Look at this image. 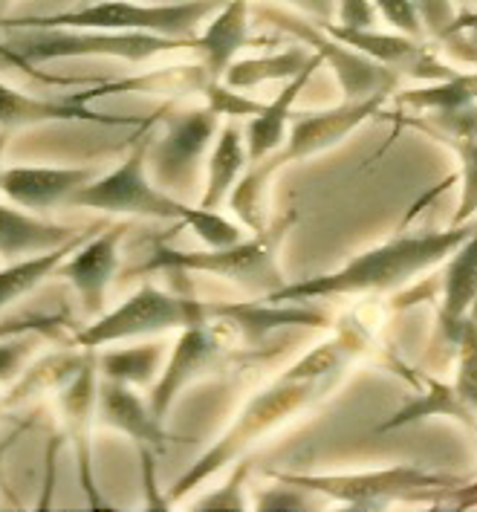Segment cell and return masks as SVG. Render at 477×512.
<instances>
[{
	"label": "cell",
	"mask_w": 477,
	"mask_h": 512,
	"mask_svg": "<svg viewBox=\"0 0 477 512\" xmlns=\"http://www.w3.org/2000/svg\"><path fill=\"white\" fill-rule=\"evenodd\" d=\"M399 108L411 110H454L466 108V105H477V70L475 73H454L451 79L437 81L423 90H408L397 96Z\"/></svg>",
	"instance_id": "cell-27"
},
{
	"label": "cell",
	"mask_w": 477,
	"mask_h": 512,
	"mask_svg": "<svg viewBox=\"0 0 477 512\" xmlns=\"http://www.w3.org/2000/svg\"><path fill=\"white\" fill-rule=\"evenodd\" d=\"M125 232H128V223H116L110 229L96 232L55 272L73 284L87 316H99L105 307L107 284L119 270V243L125 238Z\"/></svg>",
	"instance_id": "cell-15"
},
{
	"label": "cell",
	"mask_w": 477,
	"mask_h": 512,
	"mask_svg": "<svg viewBox=\"0 0 477 512\" xmlns=\"http://www.w3.org/2000/svg\"><path fill=\"white\" fill-rule=\"evenodd\" d=\"M449 492H454V501H457V504H475L477 501V484H469L466 489H457V486H454Z\"/></svg>",
	"instance_id": "cell-42"
},
{
	"label": "cell",
	"mask_w": 477,
	"mask_h": 512,
	"mask_svg": "<svg viewBox=\"0 0 477 512\" xmlns=\"http://www.w3.org/2000/svg\"><path fill=\"white\" fill-rule=\"evenodd\" d=\"M477 223L449 226L443 232H425V235H399L394 241L382 243L371 252L353 258L342 270L284 284L281 290L269 293V304L284 301H313L330 296H362V293H388L408 284L414 275L443 264L451 252L475 232Z\"/></svg>",
	"instance_id": "cell-2"
},
{
	"label": "cell",
	"mask_w": 477,
	"mask_h": 512,
	"mask_svg": "<svg viewBox=\"0 0 477 512\" xmlns=\"http://www.w3.org/2000/svg\"><path fill=\"white\" fill-rule=\"evenodd\" d=\"M186 226H191L197 232V238L206 243L209 249H223L232 243L243 241L238 223L226 220L223 215H217V209H203V206H191V212L186 217Z\"/></svg>",
	"instance_id": "cell-31"
},
{
	"label": "cell",
	"mask_w": 477,
	"mask_h": 512,
	"mask_svg": "<svg viewBox=\"0 0 477 512\" xmlns=\"http://www.w3.org/2000/svg\"><path fill=\"white\" fill-rule=\"evenodd\" d=\"M425 382H428V394L414 397L411 403H405L399 411H394L379 426V432H391V429L417 423V420H428V417H451V420H460L466 429L477 432V411H472L469 405L460 400L454 385H443V382L431 377H425Z\"/></svg>",
	"instance_id": "cell-25"
},
{
	"label": "cell",
	"mask_w": 477,
	"mask_h": 512,
	"mask_svg": "<svg viewBox=\"0 0 477 512\" xmlns=\"http://www.w3.org/2000/svg\"><path fill=\"white\" fill-rule=\"evenodd\" d=\"M440 134L449 139H477V105H466V108L454 110H437L431 119Z\"/></svg>",
	"instance_id": "cell-35"
},
{
	"label": "cell",
	"mask_w": 477,
	"mask_h": 512,
	"mask_svg": "<svg viewBox=\"0 0 477 512\" xmlns=\"http://www.w3.org/2000/svg\"><path fill=\"white\" fill-rule=\"evenodd\" d=\"M203 93H206L209 108H212L217 116H229V119H252L255 113H261V108H264V105L246 99V96H238L232 87H226V84H220V81H209V84L203 87Z\"/></svg>",
	"instance_id": "cell-33"
},
{
	"label": "cell",
	"mask_w": 477,
	"mask_h": 512,
	"mask_svg": "<svg viewBox=\"0 0 477 512\" xmlns=\"http://www.w3.org/2000/svg\"><path fill=\"white\" fill-rule=\"evenodd\" d=\"M90 3H96V0H90Z\"/></svg>",
	"instance_id": "cell-46"
},
{
	"label": "cell",
	"mask_w": 477,
	"mask_h": 512,
	"mask_svg": "<svg viewBox=\"0 0 477 512\" xmlns=\"http://www.w3.org/2000/svg\"><path fill=\"white\" fill-rule=\"evenodd\" d=\"M321 64H324L321 55H310V64L301 73H295L292 79H287V87L269 105H264L261 113H255L249 119L246 136H243L246 139V151H249V165L266 160L269 154H275L284 145V134H287V119L292 116V105L301 96V90L310 84L313 73H316Z\"/></svg>",
	"instance_id": "cell-19"
},
{
	"label": "cell",
	"mask_w": 477,
	"mask_h": 512,
	"mask_svg": "<svg viewBox=\"0 0 477 512\" xmlns=\"http://www.w3.org/2000/svg\"><path fill=\"white\" fill-rule=\"evenodd\" d=\"M102 122V125H125L128 119H110L105 113L90 110L76 96L70 99H41L27 96L6 81H0V131H18L24 125H44V122Z\"/></svg>",
	"instance_id": "cell-18"
},
{
	"label": "cell",
	"mask_w": 477,
	"mask_h": 512,
	"mask_svg": "<svg viewBox=\"0 0 477 512\" xmlns=\"http://www.w3.org/2000/svg\"><path fill=\"white\" fill-rule=\"evenodd\" d=\"M365 348H368L365 327L359 322H345L333 339H327L324 345L304 353L292 368H287L281 377L269 382L264 391H258L249 403L243 405V411L235 417V423L223 432V437L217 443H212L200 455V460L174 484L168 504L180 501L194 486H200L206 478H212L214 472L235 463L264 434L278 429L281 423H287L298 411H304L316 400H321V394H327L333 388V382L342 377V371L350 365V359L359 356Z\"/></svg>",
	"instance_id": "cell-1"
},
{
	"label": "cell",
	"mask_w": 477,
	"mask_h": 512,
	"mask_svg": "<svg viewBox=\"0 0 477 512\" xmlns=\"http://www.w3.org/2000/svg\"><path fill=\"white\" fill-rule=\"evenodd\" d=\"M220 0H186V3H157L139 6L128 0H96L81 9L58 15H29V18H0V27L21 29H107V32H151L174 41H197V27L217 12Z\"/></svg>",
	"instance_id": "cell-4"
},
{
	"label": "cell",
	"mask_w": 477,
	"mask_h": 512,
	"mask_svg": "<svg viewBox=\"0 0 477 512\" xmlns=\"http://www.w3.org/2000/svg\"><path fill=\"white\" fill-rule=\"evenodd\" d=\"M9 3H12V0H0V9H6Z\"/></svg>",
	"instance_id": "cell-45"
},
{
	"label": "cell",
	"mask_w": 477,
	"mask_h": 512,
	"mask_svg": "<svg viewBox=\"0 0 477 512\" xmlns=\"http://www.w3.org/2000/svg\"><path fill=\"white\" fill-rule=\"evenodd\" d=\"M96 180V168H41L15 165L3 168L0 191L29 212H47L53 206H67V200Z\"/></svg>",
	"instance_id": "cell-16"
},
{
	"label": "cell",
	"mask_w": 477,
	"mask_h": 512,
	"mask_svg": "<svg viewBox=\"0 0 477 512\" xmlns=\"http://www.w3.org/2000/svg\"><path fill=\"white\" fill-rule=\"evenodd\" d=\"M9 136H12V131H0V174H3V154H6Z\"/></svg>",
	"instance_id": "cell-44"
},
{
	"label": "cell",
	"mask_w": 477,
	"mask_h": 512,
	"mask_svg": "<svg viewBox=\"0 0 477 512\" xmlns=\"http://www.w3.org/2000/svg\"><path fill=\"white\" fill-rule=\"evenodd\" d=\"M290 223L292 217L290 220H278L272 229L255 232V238L223 246V249L180 252V249L162 246L151 255V261H145V267L139 272H206V275H217V278H226V281L238 284L246 293L266 298L269 293H275V290H281L287 284L284 272L278 267V246H281V238L287 235Z\"/></svg>",
	"instance_id": "cell-5"
},
{
	"label": "cell",
	"mask_w": 477,
	"mask_h": 512,
	"mask_svg": "<svg viewBox=\"0 0 477 512\" xmlns=\"http://www.w3.org/2000/svg\"><path fill=\"white\" fill-rule=\"evenodd\" d=\"M194 50L191 41H174L151 32H107V29H29L24 35L0 44V55L27 70L55 58H87V55H113L125 61H148L168 50Z\"/></svg>",
	"instance_id": "cell-6"
},
{
	"label": "cell",
	"mask_w": 477,
	"mask_h": 512,
	"mask_svg": "<svg viewBox=\"0 0 477 512\" xmlns=\"http://www.w3.org/2000/svg\"><path fill=\"white\" fill-rule=\"evenodd\" d=\"M105 223H93L87 226L81 235H76L73 241H67L64 246H58L53 252H44V255H32V258H21L9 267L0 270V310L18 298H24L27 293H32L38 284H44L53 272H58V267L64 264V258H70L81 243L90 241L96 232H102Z\"/></svg>",
	"instance_id": "cell-23"
},
{
	"label": "cell",
	"mask_w": 477,
	"mask_h": 512,
	"mask_svg": "<svg viewBox=\"0 0 477 512\" xmlns=\"http://www.w3.org/2000/svg\"><path fill=\"white\" fill-rule=\"evenodd\" d=\"M87 226H58L41 217L18 212L12 206H0V258H32L53 252L81 235Z\"/></svg>",
	"instance_id": "cell-21"
},
{
	"label": "cell",
	"mask_w": 477,
	"mask_h": 512,
	"mask_svg": "<svg viewBox=\"0 0 477 512\" xmlns=\"http://www.w3.org/2000/svg\"><path fill=\"white\" fill-rule=\"evenodd\" d=\"M58 405L64 417V432L76 449L81 489L87 492L90 504L99 507L102 498L96 495V484H93V452H90V432L99 414V356L96 351H87L79 374L58 391Z\"/></svg>",
	"instance_id": "cell-12"
},
{
	"label": "cell",
	"mask_w": 477,
	"mask_h": 512,
	"mask_svg": "<svg viewBox=\"0 0 477 512\" xmlns=\"http://www.w3.org/2000/svg\"><path fill=\"white\" fill-rule=\"evenodd\" d=\"M287 3H292L295 9H301L304 15H310L313 21H318L324 27L333 18V3L336 0H287Z\"/></svg>",
	"instance_id": "cell-40"
},
{
	"label": "cell",
	"mask_w": 477,
	"mask_h": 512,
	"mask_svg": "<svg viewBox=\"0 0 477 512\" xmlns=\"http://www.w3.org/2000/svg\"><path fill=\"white\" fill-rule=\"evenodd\" d=\"M246 475H249V466L246 463H240L238 469H235V475L226 481V486L217 492V495H209V498H203V501H197V507L200 510H240L243 507V498H240V486L246 481Z\"/></svg>",
	"instance_id": "cell-38"
},
{
	"label": "cell",
	"mask_w": 477,
	"mask_h": 512,
	"mask_svg": "<svg viewBox=\"0 0 477 512\" xmlns=\"http://www.w3.org/2000/svg\"><path fill=\"white\" fill-rule=\"evenodd\" d=\"M214 134H217V113L209 105L171 116L165 136L151 139L148 148V165L154 171V183L159 189L186 203V197L194 191L203 154Z\"/></svg>",
	"instance_id": "cell-11"
},
{
	"label": "cell",
	"mask_w": 477,
	"mask_h": 512,
	"mask_svg": "<svg viewBox=\"0 0 477 512\" xmlns=\"http://www.w3.org/2000/svg\"><path fill=\"white\" fill-rule=\"evenodd\" d=\"M165 345L162 342H148L136 345L128 351H110L99 356V371L105 379H116L125 385H148L157 377L159 362H162Z\"/></svg>",
	"instance_id": "cell-28"
},
{
	"label": "cell",
	"mask_w": 477,
	"mask_h": 512,
	"mask_svg": "<svg viewBox=\"0 0 477 512\" xmlns=\"http://www.w3.org/2000/svg\"><path fill=\"white\" fill-rule=\"evenodd\" d=\"M206 319H209L206 301L180 298L148 284V287H139L116 310H110L90 327L79 330L76 348L99 351V348L113 345V342L154 336V333H165V330H183L188 324L206 322Z\"/></svg>",
	"instance_id": "cell-8"
},
{
	"label": "cell",
	"mask_w": 477,
	"mask_h": 512,
	"mask_svg": "<svg viewBox=\"0 0 477 512\" xmlns=\"http://www.w3.org/2000/svg\"><path fill=\"white\" fill-rule=\"evenodd\" d=\"M449 342L457 348V379H454V391L460 394V400L477 411V301L472 310L463 316V322L457 324V330L451 333Z\"/></svg>",
	"instance_id": "cell-29"
},
{
	"label": "cell",
	"mask_w": 477,
	"mask_h": 512,
	"mask_svg": "<svg viewBox=\"0 0 477 512\" xmlns=\"http://www.w3.org/2000/svg\"><path fill=\"white\" fill-rule=\"evenodd\" d=\"M29 351H32V339H27L24 333L0 339V382H9L12 377H18Z\"/></svg>",
	"instance_id": "cell-37"
},
{
	"label": "cell",
	"mask_w": 477,
	"mask_h": 512,
	"mask_svg": "<svg viewBox=\"0 0 477 512\" xmlns=\"http://www.w3.org/2000/svg\"><path fill=\"white\" fill-rule=\"evenodd\" d=\"M278 484H281V481H278ZM310 504H313V492L298 489V486L290 484L275 486V489H269V492H264V495L255 501L258 510H307Z\"/></svg>",
	"instance_id": "cell-36"
},
{
	"label": "cell",
	"mask_w": 477,
	"mask_h": 512,
	"mask_svg": "<svg viewBox=\"0 0 477 512\" xmlns=\"http://www.w3.org/2000/svg\"><path fill=\"white\" fill-rule=\"evenodd\" d=\"M477 301V226L475 232L460 243L449 258L443 275V307H440V330L449 336L463 322V316Z\"/></svg>",
	"instance_id": "cell-22"
},
{
	"label": "cell",
	"mask_w": 477,
	"mask_h": 512,
	"mask_svg": "<svg viewBox=\"0 0 477 512\" xmlns=\"http://www.w3.org/2000/svg\"><path fill=\"white\" fill-rule=\"evenodd\" d=\"M246 165H249L246 139L235 122H226L217 134V145L209 157V180H206V191L200 197V206L217 209L229 197V191L238 186Z\"/></svg>",
	"instance_id": "cell-24"
},
{
	"label": "cell",
	"mask_w": 477,
	"mask_h": 512,
	"mask_svg": "<svg viewBox=\"0 0 477 512\" xmlns=\"http://www.w3.org/2000/svg\"><path fill=\"white\" fill-rule=\"evenodd\" d=\"M321 27V24H318ZM324 29L339 38L342 44L359 50L362 55H368L373 61L385 64L388 70L394 73H405L411 79L420 81H446L451 79L457 70H451L449 64L437 61V55L431 50H425L420 41L402 35V32H376V29H350V27H333V24H324Z\"/></svg>",
	"instance_id": "cell-13"
},
{
	"label": "cell",
	"mask_w": 477,
	"mask_h": 512,
	"mask_svg": "<svg viewBox=\"0 0 477 512\" xmlns=\"http://www.w3.org/2000/svg\"><path fill=\"white\" fill-rule=\"evenodd\" d=\"M388 96H371L362 102H342L339 108L321 110V113H292V131L287 142L269 154L266 160L255 162L243 177L238 186L232 189L229 206L238 215V220L252 229V232H264L266 220V186L269 180L287 165V162L307 160L316 157L321 151L339 145L350 131H356L365 119H371L376 110L385 105Z\"/></svg>",
	"instance_id": "cell-3"
},
{
	"label": "cell",
	"mask_w": 477,
	"mask_h": 512,
	"mask_svg": "<svg viewBox=\"0 0 477 512\" xmlns=\"http://www.w3.org/2000/svg\"><path fill=\"white\" fill-rule=\"evenodd\" d=\"M310 64L307 50H290V53L266 55V58H246V61H232L223 84L232 90H246V87H258L264 81L292 79L295 73H301Z\"/></svg>",
	"instance_id": "cell-26"
},
{
	"label": "cell",
	"mask_w": 477,
	"mask_h": 512,
	"mask_svg": "<svg viewBox=\"0 0 477 512\" xmlns=\"http://www.w3.org/2000/svg\"><path fill=\"white\" fill-rule=\"evenodd\" d=\"M376 6L373 0H339V21L350 29H371L376 24Z\"/></svg>",
	"instance_id": "cell-39"
},
{
	"label": "cell",
	"mask_w": 477,
	"mask_h": 512,
	"mask_svg": "<svg viewBox=\"0 0 477 512\" xmlns=\"http://www.w3.org/2000/svg\"><path fill=\"white\" fill-rule=\"evenodd\" d=\"M411 3H414L417 15L423 21V29L431 38H437L449 47H466L460 41V32H457V15H454L451 0H411Z\"/></svg>",
	"instance_id": "cell-32"
},
{
	"label": "cell",
	"mask_w": 477,
	"mask_h": 512,
	"mask_svg": "<svg viewBox=\"0 0 477 512\" xmlns=\"http://www.w3.org/2000/svg\"><path fill=\"white\" fill-rule=\"evenodd\" d=\"M373 6L402 35H408L414 41H420L425 35L423 21H420V15H417V9H414L411 0H373Z\"/></svg>",
	"instance_id": "cell-34"
},
{
	"label": "cell",
	"mask_w": 477,
	"mask_h": 512,
	"mask_svg": "<svg viewBox=\"0 0 477 512\" xmlns=\"http://www.w3.org/2000/svg\"><path fill=\"white\" fill-rule=\"evenodd\" d=\"M61 319H55V316H35V319H24V322H9V324H0V339H6V336H18V333H27V330H38V327H53Z\"/></svg>",
	"instance_id": "cell-41"
},
{
	"label": "cell",
	"mask_w": 477,
	"mask_h": 512,
	"mask_svg": "<svg viewBox=\"0 0 477 512\" xmlns=\"http://www.w3.org/2000/svg\"><path fill=\"white\" fill-rule=\"evenodd\" d=\"M440 139L449 142L454 154L460 157L463 189H460V206H457V215L451 217V226H463L477 212V139H449V136H440Z\"/></svg>",
	"instance_id": "cell-30"
},
{
	"label": "cell",
	"mask_w": 477,
	"mask_h": 512,
	"mask_svg": "<svg viewBox=\"0 0 477 512\" xmlns=\"http://www.w3.org/2000/svg\"><path fill=\"white\" fill-rule=\"evenodd\" d=\"M269 478L281 484L307 489L313 495H324L333 501H342L350 507H388L391 501H402L408 495L423 492H449L460 486L457 478L434 475L420 466H391V469H373L359 475H295V472H269Z\"/></svg>",
	"instance_id": "cell-9"
},
{
	"label": "cell",
	"mask_w": 477,
	"mask_h": 512,
	"mask_svg": "<svg viewBox=\"0 0 477 512\" xmlns=\"http://www.w3.org/2000/svg\"><path fill=\"white\" fill-rule=\"evenodd\" d=\"M457 32H469V35H472V41L477 44V12L457 18Z\"/></svg>",
	"instance_id": "cell-43"
},
{
	"label": "cell",
	"mask_w": 477,
	"mask_h": 512,
	"mask_svg": "<svg viewBox=\"0 0 477 512\" xmlns=\"http://www.w3.org/2000/svg\"><path fill=\"white\" fill-rule=\"evenodd\" d=\"M154 136H145L133 145V151L119 162L110 174L90 180L79 189L67 206L73 209H93V212H113V215H139L151 220H177L186 226L191 206L165 194L148 177V148Z\"/></svg>",
	"instance_id": "cell-7"
},
{
	"label": "cell",
	"mask_w": 477,
	"mask_h": 512,
	"mask_svg": "<svg viewBox=\"0 0 477 512\" xmlns=\"http://www.w3.org/2000/svg\"><path fill=\"white\" fill-rule=\"evenodd\" d=\"M258 18L266 21V24H272V27L290 32L301 44L316 50L321 55V61H327L333 67V73L339 76L345 102H362V99L388 96V93L397 90L399 73L388 70L385 64L373 61V58L362 55L359 50L342 44L339 38H333L324 27L310 24V21L298 18V15H290V12H281V9H258Z\"/></svg>",
	"instance_id": "cell-10"
},
{
	"label": "cell",
	"mask_w": 477,
	"mask_h": 512,
	"mask_svg": "<svg viewBox=\"0 0 477 512\" xmlns=\"http://www.w3.org/2000/svg\"><path fill=\"white\" fill-rule=\"evenodd\" d=\"M249 44V0H229L206 32L194 41L203 55V70L212 81H223L235 55Z\"/></svg>",
	"instance_id": "cell-20"
},
{
	"label": "cell",
	"mask_w": 477,
	"mask_h": 512,
	"mask_svg": "<svg viewBox=\"0 0 477 512\" xmlns=\"http://www.w3.org/2000/svg\"><path fill=\"white\" fill-rule=\"evenodd\" d=\"M220 336L214 330V324L206 319V322H194L183 327L177 345H174V353L165 365V371L159 374L157 385L151 388V411L157 414L159 420H165V414L171 411V405L177 400V394L191 385L197 377H203L209 368L217 365L220 359Z\"/></svg>",
	"instance_id": "cell-14"
},
{
	"label": "cell",
	"mask_w": 477,
	"mask_h": 512,
	"mask_svg": "<svg viewBox=\"0 0 477 512\" xmlns=\"http://www.w3.org/2000/svg\"><path fill=\"white\" fill-rule=\"evenodd\" d=\"M99 417L110 429L128 434L139 452H162L171 443V434L162 429V420L151 411V403L136 397L125 382H99Z\"/></svg>",
	"instance_id": "cell-17"
}]
</instances>
